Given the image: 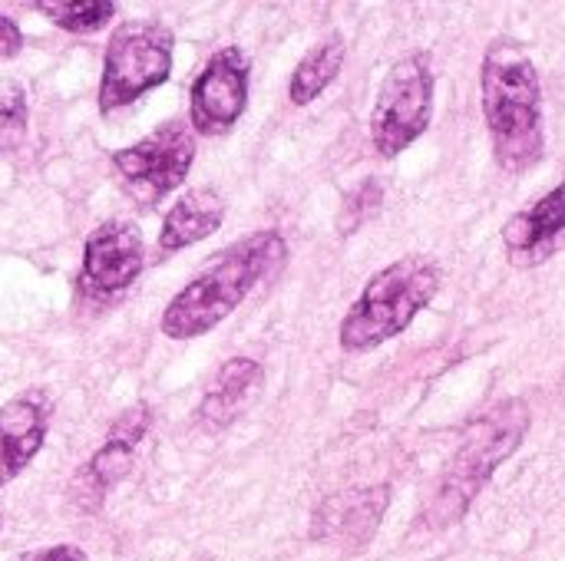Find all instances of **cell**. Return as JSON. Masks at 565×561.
Returning a JSON list of instances; mask_svg holds the SVG:
<instances>
[{
    "instance_id": "obj_5",
    "label": "cell",
    "mask_w": 565,
    "mask_h": 561,
    "mask_svg": "<svg viewBox=\"0 0 565 561\" xmlns=\"http://www.w3.org/2000/svg\"><path fill=\"white\" fill-rule=\"evenodd\" d=\"M175 36L162 20H122L113 26L103 53L99 112L113 116L172 76Z\"/></svg>"
},
{
    "instance_id": "obj_2",
    "label": "cell",
    "mask_w": 565,
    "mask_h": 561,
    "mask_svg": "<svg viewBox=\"0 0 565 561\" xmlns=\"http://www.w3.org/2000/svg\"><path fill=\"white\" fill-rule=\"evenodd\" d=\"M288 258V245L275 228H262L209 261L175 298L166 304L159 327L169 341H195L235 314L245 298L275 274Z\"/></svg>"
},
{
    "instance_id": "obj_8",
    "label": "cell",
    "mask_w": 565,
    "mask_h": 561,
    "mask_svg": "<svg viewBox=\"0 0 565 561\" xmlns=\"http://www.w3.org/2000/svg\"><path fill=\"white\" fill-rule=\"evenodd\" d=\"M252 60L238 43L218 46L189 89V126L195 136H225L245 116Z\"/></svg>"
},
{
    "instance_id": "obj_13",
    "label": "cell",
    "mask_w": 565,
    "mask_h": 561,
    "mask_svg": "<svg viewBox=\"0 0 565 561\" xmlns=\"http://www.w3.org/2000/svg\"><path fill=\"white\" fill-rule=\"evenodd\" d=\"M565 245V179L540 202L503 225V248L513 268H536Z\"/></svg>"
},
{
    "instance_id": "obj_6",
    "label": "cell",
    "mask_w": 565,
    "mask_h": 561,
    "mask_svg": "<svg viewBox=\"0 0 565 561\" xmlns=\"http://www.w3.org/2000/svg\"><path fill=\"white\" fill-rule=\"evenodd\" d=\"M430 119H434L430 56L407 53L387 69L371 109V142L377 155L397 159L430 129Z\"/></svg>"
},
{
    "instance_id": "obj_20",
    "label": "cell",
    "mask_w": 565,
    "mask_h": 561,
    "mask_svg": "<svg viewBox=\"0 0 565 561\" xmlns=\"http://www.w3.org/2000/svg\"><path fill=\"white\" fill-rule=\"evenodd\" d=\"M20 561H89V555L79 546H73V542H60V546L30 552V555H23Z\"/></svg>"
},
{
    "instance_id": "obj_9",
    "label": "cell",
    "mask_w": 565,
    "mask_h": 561,
    "mask_svg": "<svg viewBox=\"0 0 565 561\" xmlns=\"http://www.w3.org/2000/svg\"><path fill=\"white\" fill-rule=\"evenodd\" d=\"M149 427H152V407L146 400L126 407L109 423L99 450L76 470V476L70 483V503L79 513H96L106 503V496L132 473L136 453H139Z\"/></svg>"
},
{
    "instance_id": "obj_1",
    "label": "cell",
    "mask_w": 565,
    "mask_h": 561,
    "mask_svg": "<svg viewBox=\"0 0 565 561\" xmlns=\"http://www.w3.org/2000/svg\"><path fill=\"white\" fill-rule=\"evenodd\" d=\"M480 93L497 165L507 175H523L540 165L546 155L543 79L520 43L497 40L487 46Z\"/></svg>"
},
{
    "instance_id": "obj_11",
    "label": "cell",
    "mask_w": 565,
    "mask_h": 561,
    "mask_svg": "<svg viewBox=\"0 0 565 561\" xmlns=\"http://www.w3.org/2000/svg\"><path fill=\"white\" fill-rule=\"evenodd\" d=\"M387 506H391V486L387 483L334 493L315 509L311 539L315 542H334L348 552H361L377 536Z\"/></svg>"
},
{
    "instance_id": "obj_7",
    "label": "cell",
    "mask_w": 565,
    "mask_h": 561,
    "mask_svg": "<svg viewBox=\"0 0 565 561\" xmlns=\"http://www.w3.org/2000/svg\"><path fill=\"white\" fill-rule=\"evenodd\" d=\"M195 162V132L182 119H169L132 145H122L109 155V165L122 188L142 205L162 202L175 192Z\"/></svg>"
},
{
    "instance_id": "obj_4",
    "label": "cell",
    "mask_w": 565,
    "mask_h": 561,
    "mask_svg": "<svg viewBox=\"0 0 565 561\" xmlns=\"http://www.w3.org/2000/svg\"><path fill=\"white\" fill-rule=\"evenodd\" d=\"M444 271L427 255H404L381 268L341 321L338 341L348 354H367L404 334L437 298Z\"/></svg>"
},
{
    "instance_id": "obj_10",
    "label": "cell",
    "mask_w": 565,
    "mask_h": 561,
    "mask_svg": "<svg viewBox=\"0 0 565 561\" xmlns=\"http://www.w3.org/2000/svg\"><path fill=\"white\" fill-rule=\"evenodd\" d=\"M146 268V241L136 222L106 218L86 241L79 258V291L89 301H109L129 291Z\"/></svg>"
},
{
    "instance_id": "obj_3",
    "label": "cell",
    "mask_w": 565,
    "mask_h": 561,
    "mask_svg": "<svg viewBox=\"0 0 565 561\" xmlns=\"http://www.w3.org/2000/svg\"><path fill=\"white\" fill-rule=\"evenodd\" d=\"M530 433V407L520 397H507L473 417L463 427V436L424 509V526L434 532H444L457 526L477 496L490 486L497 470L523 446Z\"/></svg>"
},
{
    "instance_id": "obj_21",
    "label": "cell",
    "mask_w": 565,
    "mask_h": 561,
    "mask_svg": "<svg viewBox=\"0 0 565 561\" xmlns=\"http://www.w3.org/2000/svg\"><path fill=\"white\" fill-rule=\"evenodd\" d=\"M0 532H3V516H0Z\"/></svg>"
},
{
    "instance_id": "obj_22",
    "label": "cell",
    "mask_w": 565,
    "mask_h": 561,
    "mask_svg": "<svg viewBox=\"0 0 565 561\" xmlns=\"http://www.w3.org/2000/svg\"><path fill=\"white\" fill-rule=\"evenodd\" d=\"M195 561H212V559H195Z\"/></svg>"
},
{
    "instance_id": "obj_15",
    "label": "cell",
    "mask_w": 565,
    "mask_h": 561,
    "mask_svg": "<svg viewBox=\"0 0 565 561\" xmlns=\"http://www.w3.org/2000/svg\"><path fill=\"white\" fill-rule=\"evenodd\" d=\"M222 222H225V198L218 188L195 185V188L182 192L162 215L159 238H156L159 258H169L182 248H192V245L212 238L222 228Z\"/></svg>"
},
{
    "instance_id": "obj_17",
    "label": "cell",
    "mask_w": 565,
    "mask_h": 561,
    "mask_svg": "<svg viewBox=\"0 0 565 561\" xmlns=\"http://www.w3.org/2000/svg\"><path fill=\"white\" fill-rule=\"evenodd\" d=\"M30 7L43 13L53 26L76 33V36L99 33L116 17L113 0H33Z\"/></svg>"
},
{
    "instance_id": "obj_16",
    "label": "cell",
    "mask_w": 565,
    "mask_h": 561,
    "mask_svg": "<svg viewBox=\"0 0 565 561\" xmlns=\"http://www.w3.org/2000/svg\"><path fill=\"white\" fill-rule=\"evenodd\" d=\"M344 56H348V43L341 33H331L324 36L321 43H315L301 60L298 66L291 69V79H288V99L295 106H308L315 103L341 73L344 66Z\"/></svg>"
},
{
    "instance_id": "obj_14",
    "label": "cell",
    "mask_w": 565,
    "mask_h": 561,
    "mask_svg": "<svg viewBox=\"0 0 565 561\" xmlns=\"http://www.w3.org/2000/svg\"><path fill=\"white\" fill-rule=\"evenodd\" d=\"M262 384H265V367L255 357H228L215 370V377L209 380V387L195 407L199 427L209 433L232 427L252 407V400L262 393Z\"/></svg>"
},
{
    "instance_id": "obj_18",
    "label": "cell",
    "mask_w": 565,
    "mask_h": 561,
    "mask_svg": "<svg viewBox=\"0 0 565 561\" xmlns=\"http://www.w3.org/2000/svg\"><path fill=\"white\" fill-rule=\"evenodd\" d=\"M26 126H30V106H26L23 83L13 76H0V159L26 139Z\"/></svg>"
},
{
    "instance_id": "obj_19",
    "label": "cell",
    "mask_w": 565,
    "mask_h": 561,
    "mask_svg": "<svg viewBox=\"0 0 565 561\" xmlns=\"http://www.w3.org/2000/svg\"><path fill=\"white\" fill-rule=\"evenodd\" d=\"M23 50V30L13 17L0 13V60H10Z\"/></svg>"
},
{
    "instance_id": "obj_12",
    "label": "cell",
    "mask_w": 565,
    "mask_h": 561,
    "mask_svg": "<svg viewBox=\"0 0 565 561\" xmlns=\"http://www.w3.org/2000/svg\"><path fill=\"white\" fill-rule=\"evenodd\" d=\"M53 410V397L43 387H30L0 407V489L36 460L46 443Z\"/></svg>"
}]
</instances>
